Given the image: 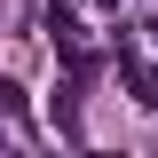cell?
<instances>
[{"instance_id":"6da1fadb","label":"cell","mask_w":158,"mask_h":158,"mask_svg":"<svg viewBox=\"0 0 158 158\" xmlns=\"http://www.w3.org/2000/svg\"><path fill=\"white\" fill-rule=\"evenodd\" d=\"M118 63H127V87H135V103H142V111H158V71H150V63L135 56V48H127Z\"/></svg>"}]
</instances>
